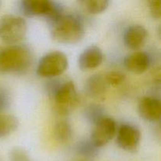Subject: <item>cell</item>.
I'll return each instance as SVG.
<instances>
[{"label": "cell", "instance_id": "cell-12", "mask_svg": "<svg viewBox=\"0 0 161 161\" xmlns=\"http://www.w3.org/2000/svg\"><path fill=\"white\" fill-rule=\"evenodd\" d=\"M147 36V30L142 25H131L125 29L123 39L128 48L136 50L146 42Z\"/></svg>", "mask_w": 161, "mask_h": 161}, {"label": "cell", "instance_id": "cell-23", "mask_svg": "<svg viewBox=\"0 0 161 161\" xmlns=\"http://www.w3.org/2000/svg\"><path fill=\"white\" fill-rule=\"evenodd\" d=\"M1 5H2V2L0 1V6H1Z\"/></svg>", "mask_w": 161, "mask_h": 161}, {"label": "cell", "instance_id": "cell-3", "mask_svg": "<svg viewBox=\"0 0 161 161\" xmlns=\"http://www.w3.org/2000/svg\"><path fill=\"white\" fill-rule=\"evenodd\" d=\"M50 28L52 38L60 43L75 44L80 42L85 35L83 22L72 14H64Z\"/></svg>", "mask_w": 161, "mask_h": 161}, {"label": "cell", "instance_id": "cell-16", "mask_svg": "<svg viewBox=\"0 0 161 161\" xmlns=\"http://www.w3.org/2000/svg\"><path fill=\"white\" fill-rule=\"evenodd\" d=\"M99 149L100 148L96 146L90 138L80 140L76 146V151L78 154L87 159L97 157L99 153Z\"/></svg>", "mask_w": 161, "mask_h": 161}, {"label": "cell", "instance_id": "cell-19", "mask_svg": "<svg viewBox=\"0 0 161 161\" xmlns=\"http://www.w3.org/2000/svg\"><path fill=\"white\" fill-rule=\"evenodd\" d=\"M126 79L125 74L119 71H112L105 75V80L107 85L116 86L121 84Z\"/></svg>", "mask_w": 161, "mask_h": 161}, {"label": "cell", "instance_id": "cell-18", "mask_svg": "<svg viewBox=\"0 0 161 161\" xmlns=\"http://www.w3.org/2000/svg\"><path fill=\"white\" fill-rule=\"evenodd\" d=\"M85 9L91 14H100L108 7L109 2L107 0H84L80 2Z\"/></svg>", "mask_w": 161, "mask_h": 161}, {"label": "cell", "instance_id": "cell-7", "mask_svg": "<svg viewBox=\"0 0 161 161\" xmlns=\"http://www.w3.org/2000/svg\"><path fill=\"white\" fill-rule=\"evenodd\" d=\"M141 132L135 125L124 124L116 130V143L122 149L128 152H135L139 146Z\"/></svg>", "mask_w": 161, "mask_h": 161}, {"label": "cell", "instance_id": "cell-1", "mask_svg": "<svg viewBox=\"0 0 161 161\" xmlns=\"http://www.w3.org/2000/svg\"><path fill=\"white\" fill-rule=\"evenodd\" d=\"M32 51L25 44H13L0 49V72L20 73L32 62Z\"/></svg>", "mask_w": 161, "mask_h": 161}, {"label": "cell", "instance_id": "cell-11", "mask_svg": "<svg viewBox=\"0 0 161 161\" xmlns=\"http://www.w3.org/2000/svg\"><path fill=\"white\" fill-rule=\"evenodd\" d=\"M152 63V57L148 52L137 51L125 58L124 64L130 72L141 74L146 72Z\"/></svg>", "mask_w": 161, "mask_h": 161}, {"label": "cell", "instance_id": "cell-21", "mask_svg": "<svg viewBox=\"0 0 161 161\" xmlns=\"http://www.w3.org/2000/svg\"><path fill=\"white\" fill-rule=\"evenodd\" d=\"M149 8L150 14L154 18L160 19L161 17V1L151 0L149 2Z\"/></svg>", "mask_w": 161, "mask_h": 161}, {"label": "cell", "instance_id": "cell-10", "mask_svg": "<svg viewBox=\"0 0 161 161\" xmlns=\"http://www.w3.org/2000/svg\"><path fill=\"white\" fill-rule=\"evenodd\" d=\"M104 59L102 50L96 45L86 47L79 56L78 65L81 70H90L98 67Z\"/></svg>", "mask_w": 161, "mask_h": 161}, {"label": "cell", "instance_id": "cell-14", "mask_svg": "<svg viewBox=\"0 0 161 161\" xmlns=\"http://www.w3.org/2000/svg\"><path fill=\"white\" fill-rule=\"evenodd\" d=\"M84 117L89 124L95 125L97 122L106 117L105 108L97 104H91L85 108Z\"/></svg>", "mask_w": 161, "mask_h": 161}, {"label": "cell", "instance_id": "cell-13", "mask_svg": "<svg viewBox=\"0 0 161 161\" xmlns=\"http://www.w3.org/2000/svg\"><path fill=\"white\" fill-rule=\"evenodd\" d=\"M107 83L105 76L96 74L90 76L86 80L84 84L85 93L90 97L93 98H102L106 92Z\"/></svg>", "mask_w": 161, "mask_h": 161}, {"label": "cell", "instance_id": "cell-15", "mask_svg": "<svg viewBox=\"0 0 161 161\" xmlns=\"http://www.w3.org/2000/svg\"><path fill=\"white\" fill-rule=\"evenodd\" d=\"M19 125V121L13 115L0 114V138L14 132Z\"/></svg>", "mask_w": 161, "mask_h": 161}, {"label": "cell", "instance_id": "cell-9", "mask_svg": "<svg viewBox=\"0 0 161 161\" xmlns=\"http://www.w3.org/2000/svg\"><path fill=\"white\" fill-rule=\"evenodd\" d=\"M138 109L142 118L149 122H157L160 119L161 104L155 97H143L138 102Z\"/></svg>", "mask_w": 161, "mask_h": 161}, {"label": "cell", "instance_id": "cell-20", "mask_svg": "<svg viewBox=\"0 0 161 161\" xmlns=\"http://www.w3.org/2000/svg\"><path fill=\"white\" fill-rule=\"evenodd\" d=\"M10 161H30L29 156L25 149L19 147H15L9 152Z\"/></svg>", "mask_w": 161, "mask_h": 161}, {"label": "cell", "instance_id": "cell-6", "mask_svg": "<svg viewBox=\"0 0 161 161\" xmlns=\"http://www.w3.org/2000/svg\"><path fill=\"white\" fill-rule=\"evenodd\" d=\"M69 66V59L63 52L54 50L41 58L37 65V74L44 78L53 79L61 75Z\"/></svg>", "mask_w": 161, "mask_h": 161}, {"label": "cell", "instance_id": "cell-4", "mask_svg": "<svg viewBox=\"0 0 161 161\" xmlns=\"http://www.w3.org/2000/svg\"><path fill=\"white\" fill-rule=\"evenodd\" d=\"M19 9L26 17H44L50 26L64 15L61 3L50 0H22Z\"/></svg>", "mask_w": 161, "mask_h": 161}, {"label": "cell", "instance_id": "cell-2", "mask_svg": "<svg viewBox=\"0 0 161 161\" xmlns=\"http://www.w3.org/2000/svg\"><path fill=\"white\" fill-rule=\"evenodd\" d=\"M47 91L61 114H68L78 105V94L72 80H52L47 83Z\"/></svg>", "mask_w": 161, "mask_h": 161}, {"label": "cell", "instance_id": "cell-17", "mask_svg": "<svg viewBox=\"0 0 161 161\" xmlns=\"http://www.w3.org/2000/svg\"><path fill=\"white\" fill-rule=\"evenodd\" d=\"M54 135L60 142L69 141L72 135V128L70 123L64 119L57 122L54 127Z\"/></svg>", "mask_w": 161, "mask_h": 161}, {"label": "cell", "instance_id": "cell-22", "mask_svg": "<svg viewBox=\"0 0 161 161\" xmlns=\"http://www.w3.org/2000/svg\"><path fill=\"white\" fill-rule=\"evenodd\" d=\"M10 105V97L7 91L0 87V112L7 109Z\"/></svg>", "mask_w": 161, "mask_h": 161}, {"label": "cell", "instance_id": "cell-5", "mask_svg": "<svg viewBox=\"0 0 161 161\" xmlns=\"http://www.w3.org/2000/svg\"><path fill=\"white\" fill-rule=\"evenodd\" d=\"M28 25L25 18L14 14H6L0 18V39L10 45L17 44L25 37Z\"/></svg>", "mask_w": 161, "mask_h": 161}, {"label": "cell", "instance_id": "cell-8", "mask_svg": "<svg viewBox=\"0 0 161 161\" xmlns=\"http://www.w3.org/2000/svg\"><path fill=\"white\" fill-rule=\"evenodd\" d=\"M116 124L112 118L105 117L94 125L90 139L98 148L108 144L116 135Z\"/></svg>", "mask_w": 161, "mask_h": 161}]
</instances>
